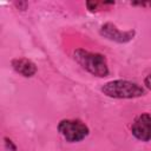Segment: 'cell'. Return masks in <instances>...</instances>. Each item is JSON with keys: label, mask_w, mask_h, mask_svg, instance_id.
Wrapping results in <instances>:
<instances>
[{"label": "cell", "mask_w": 151, "mask_h": 151, "mask_svg": "<svg viewBox=\"0 0 151 151\" xmlns=\"http://www.w3.org/2000/svg\"><path fill=\"white\" fill-rule=\"evenodd\" d=\"M73 58L76 63L90 74L104 78L109 76V65L106 57L98 52H91L84 48H77L73 51Z\"/></svg>", "instance_id": "obj_1"}, {"label": "cell", "mask_w": 151, "mask_h": 151, "mask_svg": "<svg viewBox=\"0 0 151 151\" xmlns=\"http://www.w3.org/2000/svg\"><path fill=\"white\" fill-rule=\"evenodd\" d=\"M100 91L106 97L114 99H133L145 94V90L142 85L126 79L107 81L101 86Z\"/></svg>", "instance_id": "obj_2"}, {"label": "cell", "mask_w": 151, "mask_h": 151, "mask_svg": "<svg viewBox=\"0 0 151 151\" xmlns=\"http://www.w3.org/2000/svg\"><path fill=\"white\" fill-rule=\"evenodd\" d=\"M57 129L67 143H79L90 134L88 126L79 119H63Z\"/></svg>", "instance_id": "obj_3"}, {"label": "cell", "mask_w": 151, "mask_h": 151, "mask_svg": "<svg viewBox=\"0 0 151 151\" xmlns=\"http://www.w3.org/2000/svg\"><path fill=\"white\" fill-rule=\"evenodd\" d=\"M99 33L105 39L114 41V42H118V44H126V42L131 41L136 35V32L133 29L120 31L112 22H105L104 25H101Z\"/></svg>", "instance_id": "obj_4"}, {"label": "cell", "mask_w": 151, "mask_h": 151, "mask_svg": "<svg viewBox=\"0 0 151 151\" xmlns=\"http://www.w3.org/2000/svg\"><path fill=\"white\" fill-rule=\"evenodd\" d=\"M131 133L140 142H149L151 139V114L142 113L136 117L131 125Z\"/></svg>", "instance_id": "obj_5"}, {"label": "cell", "mask_w": 151, "mask_h": 151, "mask_svg": "<svg viewBox=\"0 0 151 151\" xmlns=\"http://www.w3.org/2000/svg\"><path fill=\"white\" fill-rule=\"evenodd\" d=\"M12 68L25 78H32L37 73V65L27 58H14L11 61Z\"/></svg>", "instance_id": "obj_6"}, {"label": "cell", "mask_w": 151, "mask_h": 151, "mask_svg": "<svg viewBox=\"0 0 151 151\" xmlns=\"http://www.w3.org/2000/svg\"><path fill=\"white\" fill-rule=\"evenodd\" d=\"M109 5H114V2H104V1H87L86 2V6H87V9L90 12H97L99 9H101L103 7L105 6H109Z\"/></svg>", "instance_id": "obj_7"}, {"label": "cell", "mask_w": 151, "mask_h": 151, "mask_svg": "<svg viewBox=\"0 0 151 151\" xmlns=\"http://www.w3.org/2000/svg\"><path fill=\"white\" fill-rule=\"evenodd\" d=\"M4 144H5V150L6 151H17V145L12 142V139L5 137L4 138Z\"/></svg>", "instance_id": "obj_8"}, {"label": "cell", "mask_w": 151, "mask_h": 151, "mask_svg": "<svg viewBox=\"0 0 151 151\" xmlns=\"http://www.w3.org/2000/svg\"><path fill=\"white\" fill-rule=\"evenodd\" d=\"M144 85H145L146 88L151 90V73H149V74L145 77V79H144Z\"/></svg>", "instance_id": "obj_9"}, {"label": "cell", "mask_w": 151, "mask_h": 151, "mask_svg": "<svg viewBox=\"0 0 151 151\" xmlns=\"http://www.w3.org/2000/svg\"><path fill=\"white\" fill-rule=\"evenodd\" d=\"M132 5H134V6H142V7H145V6H150L151 7V1H149V2H138V1H136V2H132Z\"/></svg>", "instance_id": "obj_10"}]
</instances>
